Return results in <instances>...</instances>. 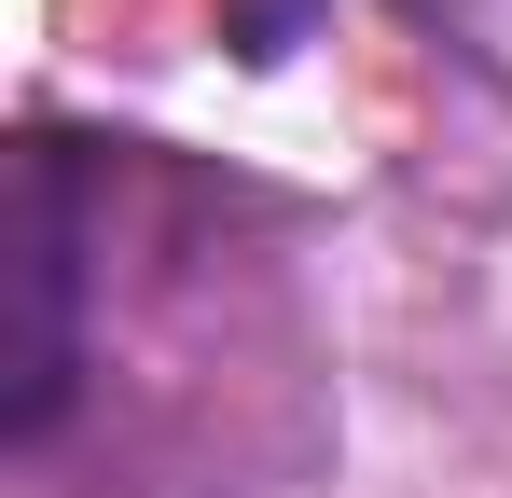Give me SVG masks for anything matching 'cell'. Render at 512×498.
I'll return each instance as SVG.
<instances>
[{"label":"cell","mask_w":512,"mask_h":498,"mask_svg":"<svg viewBox=\"0 0 512 498\" xmlns=\"http://www.w3.org/2000/svg\"><path fill=\"white\" fill-rule=\"evenodd\" d=\"M84 374V180L70 139H28L14 166V443H42Z\"/></svg>","instance_id":"6da1fadb"}]
</instances>
